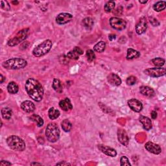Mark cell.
I'll return each instance as SVG.
<instances>
[{
	"instance_id": "32",
	"label": "cell",
	"mask_w": 166,
	"mask_h": 166,
	"mask_svg": "<svg viewBox=\"0 0 166 166\" xmlns=\"http://www.w3.org/2000/svg\"><path fill=\"white\" fill-rule=\"evenodd\" d=\"M82 24L87 29H90L94 25V21L91 18H86L82 20Z\"/></svg>"
},
{
	"instance_id": "17",
	"label": "cell",
	"mask_w": 166,
	"mask_h": 166,
	"mask_svg": "<svg viewBox=\"0 0 166 166\" xmlns=\"http://www.w3.org/2000/svg\"><path fill=\"white\" fill-rule=\"evenodd\" d=\"M107 80L108 82L112 86H120L121 84V79L120 77L114 73H110V75H108Z\"/></svg>"
},
{
	"instance_id": "34",
	"label": "cell",
	"mask_w": 166,
	"mask_h": 166,
	"mask_svg": "<svg viewBox=\"0 0 166 166\" xmlns=\"http://www.w3.org/2000/svg\"><path fill=\"white\" fill-rule=\"evenodd\" d=\"M137 81L136 77L134 76H130L127 78V79H126V84L129 86H132L136 84V82Z\"/></svg>"
},
{
	"instance_id": "30",
	"label": "cell",
	"mask_w": 166,
	"mask_h": 166,
	"mask_svg": "<svg viewBox=\"0 0 166 166\" xmlns=\"http://www.w3.org/2000/svg\"><path fill=\"white\" fill-rule=\"evenodd\" d=\"M116 7V3L113 1L108 2L104 5V11L107 12H111L114 10Z\"/></svg>"
},
{
	"instance_id": "37",
	"label": "cell",
	"mask_w": 166,
	"mask_h": 166,
	"mask_svg": "<svg viewBox=\"0 0 166 166\" xmlns=\"http://www.w3.org/2000/svg\"><path fill=\"white\" fill-rule=\"evenodd\" d=\"M12 164L8 161L5 160H2L1 162H0V165L1 166H8V165H11Z\"/></svg>"
},
{
	"instance_id": "41",
	"label": "cell",
	"mask_w": 166,
	"mask_h": 166,
	"mask_svg": "<svg viewBox=\"0 0 166 166\" xmlns=\"http://www.w3.org/2000/svg\"><path fill=\"white\" fill-rule=\"evenodd\" d=\"M0 77H1V78H1V81H0V82L3 83V81H4V80H5V77H4L2 75V74H1V75H0Z\"/></svg>"
},
{
	"instance_id": "24",
	"label": "cell",
	"mask_w": 166,
	"mask_h": 166,
	"mask_svg": "<svg viewBox=\"0 0 166 166\" xmlns=\"http://www.w3.org/2000/svg\"><path fill=\"white\" fill-rule=\"evenodd\" d=\"M60 112L57 109H55L54 107H51L49 108L48 112V116L51 120H56L60 116Z\"/></svg>"
},
{
	"instance_id": "10",
	"label": "cell",
	"mask_w": 166,
	"mask_h": 166,
	"mask_svg": "<svg viewBox=\"0 0 166 166\" xmlns=\"http://www.w3.org/2000/svg\"><path fill=\"white\" fill-rule=\"evenodd\" d=\"M145 148L147 151L155 155H159L161 152V147L159 145L151 142H148L145 143Z\"/></svg>"
},
{
	"instance_id": "39",
	"label": "cell",
	"mask_w": 166,
	"mask_h": 166,
	"mask_svg": "<svg viewBox=\"0 0 166 166\" xmlns=\"http://www.w3.org/2000/svg\"><path fill=\"white\" fill-rule=\"evenodd\" d=\"M116 38V35H115V34H110V35L108 36V39L110 41H112L113 40H115Z\"/></svg>"
},
{
	"instance_id": "40",
	"label": "cell",
	"mask_w": 166,
	"mask_h": 166,
	"mask_svg": "<svg viewBox=\"0 0 166 166\" xmlns=\"http://www.w3.org/2000/svg\"><path fill=\"white\" fill-rule=\"evenodd\" d=\"M56 165H70L71 164H69L68 162H65V161H62V162H59V163H57L56 164Z\"/></svg>"
},
{
	"instance_id": "35",
	"label": "cell",
	"mask_w": 166,
	"mask_h": 166,
	"mask_svg": "<svg viewBox=\"0 0 166 166\" xmlns=\"http://www.w3.org/2000/svg\"><path fill=\"white\" fill-rule=\"evenodd\" d=\"M120 165L121 166H124V165L130 166L131 165L128 158H127V157H126V156H122L121 157V160H120Z\"/></svg>"
},
{
	"instance_id": "44",
	"label": "cell",
	"mask_w": 166,
	"mask_h": 166,
	"mask_svg": "<svg viewBox=\"0 0 166 166\" xmlns=\"http://www.w3.org/2000/svg\"><path fill=\"white\" fill-rule=\"evenodd\" d=\"M12 3H16V4H18V2H12Z\"/></svg>"
},
{
	"instance_id": "13",
	"label": "cell",
	"mask_w": 166,
	"mask_h": 166,
	"mask_svg": "<svg viewBox=\"0 0 166 166\" xmlns=\"http://www.w3.org/2000/svg\"><path fill=\"white\" fill-rule=\"evenodd\" d=\"M147 23L145 18H142L139 20L136 26V32L138 34H142L146 31Z\"/></svg>"
},
{
	"instance_id": "6",
	"label": "cell",
	"mask_w": 166,
	"mask_h": 166,
	"mask_svg": "<svg viewBox=\"0 0 166 166\" xmlns=\"http://www.w3.org/2000/svg\"><path fill=\"white\" fill-rule=\"evenodd\" d=\"M29 34V29H24L16 34L14 37L11 38V40H8V45L11 47H14L17 46L21 42L25 40L27 38Z\"/></svg>"
},
{
	"instance_id": "18",
	"label": "cell",
	"mask_w": 166,
	"mask_h": 166,
	"mask_svg": "<svg viewBox=\"0 0 166 166\" xmlns=\"http://www.w3.org/2000/svg\"><path fill=\"white\" fill-rule=\"evenodd\" d=\"M21 108L25 112L31 113L35 110V106L31 101H25L21 104Z\"/></svg>"
},
{
	"instance_id": "3",
	"label": "cell",
	"mask_w": 166,
	"mask_h": 166,
	"mask_svg": "<svg viewBox=\"0 0 166 166\" xmlns=\"http://www.w3.org/2000/svg\"><path fill=\"white\" fill-rule=\"evenodd\" d=\"M27 62L23 59L14 58L8 59L3 62V68L8 69H20L27 66Z\"/></svg>"
},
{
	"instance_id": "8",
	"label": "cell",
	"mask_w": 166,
	"mask_h": 166,
	"mask_svg": "<svg viewBox=\"0 0 166 166\" xmlns=\"http://www.w3.org/2000/svg\"><path fill=\"white\" fill-rule=\"evenodd\" d=\"M144 73L152 77H160L165 75L166 71L164 68H153L145 69Z\"/></svg>"
},
{
	"instance_id": "16",
	"label": "cell",
	"mask_w": 166,
	"mask_h": 166,
	"mask_svg": "<svg viewBox=\"0 0 166 166\" xmlns=\"http://www.w3.org/2000/svg\"><path fill=\"white\" fill-rule=\"evenodd\" d=\"M82 53H83V51L80 47H75L72 51H70L69 53H68L67 57L73 60H77L78 59L79 56L82 55Z\"/></svg>"
},
{
	"instance_id": "42",
	"label": "cell",
	"mask_w": 166,
	"mask_h": 166,
	"mask_svg": "<svg viewBox=\"0 0 166 166\" xmlns=\"http://www.w3.org/2000/svg\"><path fill=\"white\" fill-rule=\"evenodd\" d=\"M30 165H42V164H39V163L33 162V163H31V164H30Z\"/></svg>"
},
{
	"instance_id": "19",
	"label": "cell",
	"mask_w": 166,
	"mask_h": 166,
	"mask_svg": "<svg viewBox=\"0 0 166 166\" xmlns=\"http://www.w3.org/2000/svg\"><path fill=\"white\" fill-rule=\"evenodd\" d=\"M139 120L142 124L144 129H145L146 130H151V129L152 128V122L150 118H148V117L146 116H140Z\"/></svg>"
},
{
	"instance_id": "11",
	"label": "cell",
	"mask_w": 166,
	"mask_h": 166,
	"mask_svg": "<svg viewBox=\"0 0 166 166\" xmlns=\"http://www.w3.org/2000/svg\"><path fill=\"white\" fill-rule=\"evenodd\" d=\"M128 105L130 109L136 112H141L143 108V104L142 102L136 99H131L128 101Z\"/></svg>"
},
{
	"instance_id": "31",
	"label": "cell",
	"mask_w": 166,
	"mask_h": 166,
	"mask_svg": "<svg viewBox=\"0 0 166 166\" xmlns=\"http://www.w3.org/2000/svg\"><path fill=\"white\" fill-rule=\"evenodd\" d=\"M151 62L157 68H161L165 64V60L161 58H156L151 60Z\"/></svg>"
},
{
	"instance_id": "27",
	"label": "cell",
	"mask_w": 166,
	"mask_h": 166,
	"mask_svg": "<svg viewBox=\"0 0 166 166\" xmlns=\"http://www.w3.org/2000/svg\"><path fill=\"white\" fill-rule=\"evenodd\" d=\"M30 119L31 121L35 122L38 127L43 126V120L42 117L37 114H33L31 116H30Z\"/></svg>"
},
{
	"instance_id": "43",
	"label": "cell",
	"mask_w": 166,
	"mask_h": 166,
	"mask_svg": "<svg viewBox=\"0 0 166 166\" xmlns=\"http://www.w3.org/2000/svg\"><path fill=\"white\" fill-rule=\"evenodd\" d=\"M139 2L140 3H142V4H145V3H146L147 2V1H145V2H142V1H139Z\"/></svg>"
},
{
	"instance_id": "15",
	"label": "cell",
	"mask_w": 166,
	"mask_h": 166,
	"mask_svg": "<svg viewBox=\"0 0 166 166\" xmlns=\"http://www.w3.org/2000/svg\"><path fill=\"white\" fill-rule=\"evenodd\" d=\"M139 91L140 93L145 97L152 98L155 95V92L154 90L149 86H142L139 88Z\"/></svg>"
},
{
	"instance_id": "5",
	"label": "cell",
	"mask_w": 166,
	"mask_h": 166,
	"mask_svg": "<svg viewBox=\"0 0 166 166\" xmlns=\"http://www.w3.org/2000/svg\"><path fill=\"white\" fill-rule=\"evenodd\" d=\"M52 42L50 40H46L37 46L33 51V54L36 57H40L49 52L52 47Z\"/></svg>"
},
{
	"instance_id": "23",
	"label": "cell",
	"mask_w": 166,
	"mask_h": 166,
	"mask_svg": "<svg viewBox=\"0 0 166 166\" xmlns=\"http://www.w3.org/2000/svg\"><path fill=\"white\" fill-rule=\"evenodd\" d=\"M52 87L54 89V90L59 94H61L62 92V86L61 84L60 81L57 79V78H55L53 82V84H52Z\"/></svg>"
},
{
	"instance_id": "21",
	"label": "cell",
	"mask_w": 166,
	"mask_h": 166,
	"mask_svg": "<svg viewBox=\"0 0 166 166\" xmlns=\"http://www.w3.org/2000/svg\"><path fill=\"white\" fill-rule=\"evenodd\" d=\"M7 90L8 93L11 94H16L18 92L19 87L14 82H10L7 86Z\"/></svg>"
},
{
	"instance_id": "25",
	"label": "cell",
	"mask_w": 166,
	"mask_h": 166,
	"mask_svg": "<svg viewBox=\"0 0 166 166\" xmlns=\"http://www.w3.org/2000/svg\"><path fill=\"white\" fill-rule=\"evenodd\" d=\"M2 116L3 119L8 120L11 118L12 115V111L11 108H3L1 111Z\"/></svg>"
},
{
	"instance_id": "7",
	"label": "cell",
	"mask_w": 166,
	"mask_h": 166,
	"mask_svg": "<svg viewBox=\"0 0 166 166\" xmlns=\"http://www.w3.org/2000/svg\"><path fill=\"white\" fill-rule=\"evenodd\" d=\"M110 24L111 27L117 30H121L125 29L126 23V21L117 17H112L110 19Z\"/></svg>"
},
{
	"instance_id": "12",
	"label": "cell",
	"mask_w": 166,
	"mask_h": 166,
	"mask_svg": "<svg viewBox=\"0 0 166 166\" xmlns=\"http://www.w3.org/2000/svg\"><path fill=\"white\" fill-rule=\"evenodd\" d=\"M117 138H118V141L125 146H127L129 139L127 135V133L124 129H119L117 131Z\"/></svg>"
},
{
	"instance_id": "14",
	"label": "cell",
	"mask_w": 166,
	"mask_h": 166,
	"mask_svg": "<svg viewBox=\"0 0 166 166\" xmlns=\"http://www.w3.org/2000/svg\"><path fill=\"white\" fill-rule=\"evenodd\" d=\"M98 148L103 153L106 155L107 156H111V157H115L117 155L116 151L112 147H110L108 146L103 145H99Z\"/></svg>"
},
{
	"instance_id": "1",
	"label": "cell",
	"mask_w": 166,
	"mask_h": 166,
	"mask_svg": "<svg viewBox=\"0 0 166 166\" xmlns=\"http://www.w3.org/2000/svg\"><path fill=\"white\" fill-rule=\"evenodd\" d=\"M25 90L29 97L34 101L37 102L42 101L43 95V88L37 80L33 78L27 79L25 83Z\"/></svg>"
},
{
	"instance_id": "38",
	"label": "cell",
	"mask_w": 166,
	"mask_h": 166,
	"mask_svg": "<svg viewBox=\"0 0 166 166\" xmlns=\"http://www.w3.org/2000/svg\"><path fill=\"white\" fill-rule=\"evenodd\" d=\"M151 117H152V119H153V120H155L156 117H157V112L156 111H152L151 112Z\"/></svg>"
},
{
	"instance_id": "9",
	"label": "cell",
	"mask_w": 166,
	"mask_h": 166,
	"mask_svg": "<svg viewBox=\"0 0 166 166\" xmlns=\"http://www.w3.org/2000/svg\"><path fill=\"white\" fill-rule=\"evenodd\" d=\"M72 19L73 16L69 13H60L56 17V21L59 25H64L70 22Z\"/></svg>"
},
{
	"instance_id": "2",
	"label": "cell",
	"mask_w": 166,
	"mask_h": 166,
	"mask_svg": "<svg viewBox=\"0 0 166 166\" xmlns=\"http://www.w3.org/2000/svg\"><path fill=\"white\" fill-rule=\"evenodd\" d=\"M60 129L59 126L55 123H50L48 124L46 130V136L47 140L55 143L57 142L60 138Z\"/></svg>"
},
{
	"instance_id": "33",
	"label": "cell",
	"mask_w": 166,
	"mask_h": 166,
	"mask_svg": "<svg viewBox=\"0 0 166 166\" xmlns=\"http://www.w3.org/2000/svg\"><path fill=\"white\" fill-rule=\"evenodd\" d=\"M86 57L87 60H88V62H91L95 60V55L94 53V52L93 50L91 49H88L86 51Z\"/></svg>"
},
{
	"instance_id": "22",
	"label": "cell",
	"mask_w": 166,
	"mask_h": 166,
	"mask_svg": "<svg viewBox=\"0 0 166 166\" xmlns=\"http://www.w3.org/2000/svg\"><path fill=\"white\" fill-rule=\"evenodd\" d=\"M139 56H140V53H139V51L133 49H128L127 53H126V59L127 60L136 59L138 58Z\"/></svg>"
},
{
	"instance_id": "20",
	"label": "cell",
	"mask_w": 166,
	"mask_h": 166,
	"mask_svg": "<svg viewBox=\"0 0 166 166\" xmlns=\"http://www.w3.org/2000/svg\"><path fill=\"white\" fill-rule=\"evenodd\" d=\"M59 106L65 112L70 110L73 108L72 103L70 101V100L68 98H65L63 100H61L59 103Z\"/></svg>"
},
{
	"instance_id": "36",
	"label": "cell",
	"mask_w": 166,
	"mask_h": 166,
	"mask_svg": "<svg viewBox=\"0 0 166 166\" xmlns=\"http://www.w3.org/2000/svg\"><path fill=\"white\" fill-rule=\"evenodd\" d=\"M1 7H2V8H3V10H5V11H9L11 9V7L9 5V4H8V2L6 1L1 2Z\"/></svg>"
},
{
	"instance_id": "28",
	"label": "cell",
	"mask_w": 166,
	"mask_h": 166,
	"mask_svg": "<svg viewBox=\"0 0 166 166\" xmlns=\"http://www.w3.org/2000/svg\"><path fill=\"white\" fill-rule=\"evenodd\" d=\"M166 7V3L164 1L158 2L153 5V9L156 12H160L164 11Z\"/></svg>"
},
{
	"instance_id": "4",
	"label": "cell",
	"mask_w": 166,
	"mask_h": 166,
	"mask_svg": "<svg viewBox=\"0 0 166 166\" xmlns=\"http://www.w3.org/2000/svg\"><path fill=\"white\" fill-rule=\"evenodd\" d=\"M7 143L12 150L23 151L25 148V143L22 139L17 136H11L7 139Z\"/></svg>"
},
{
	"instance_id": "26",
	"label": "cell",
	"mask_w": 166,
	"mask_h": 166,
	"mask_svg": "<svg viewBox=\"0 0 166 166\" xmlns=\"http://www.w3.org/2000/svg\"><path fill=\"white\" fill-rule=\"evenodd\" d=\"M106 43L103 41H100L97 43H96L94 47V50L98 53H102L105 49Z\"/></svg>"
},
{
	"instance_id": "29",
	"label": "cell",
	"mask_w": 166,
	"mask_h": 166,
	"mask_svg": "<svg viewBox=\"0 0 166 166\" xmlns=\"http://www.w3.org/2000/svg\"><path fill=\"white\" fill-rule=\"evenodd\" d=\"M61 126H62L63 130L67 132H69L72 129V125L71 123V122L68 120H63L62 123H61Z\"/></svg>"
}]
</instances>
